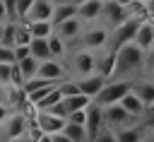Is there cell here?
Instances as JSON below:
<instances>
[{"label": "cell", "instance_id": "5b68a950", "mask_svg": "<svg viewBox=\"0 0 154 142\" xmlns=\"http://www.w3.org/2000/svg\"><path fill=\"white\" fill-rule=\"evenodd\" d=\"M140 22H142V19L128 17V19H125L120 26L111 29V36H108V41H111V51H118L120 46H125V43H132V36H135V31H137Z\"/></svg>", "mask_w": 154, "mask_h": 142}, {"label": "cell", "instance_id": "f546056e", "mask_svg": "<svg viewBox=\"0 0 154 142\" xmlns=\"http://www.w3.org/2000/svg\"><path fill=\"white\" fill-rule=\"evenodd\" d=\"M29 41H31L29 29L24 26V22H17V26H14V46H29Z\"/></svg>", "mask_w": 154, "mask_h": 142}, {"label": "cell", "instance_id": "2e32d148", "mask_svg": "<svg viewBox=\"0 0 154 142\" xmlns=\"http://www.w3.org/2000/svg\"><path fill=\"white\" fill-rule=\"evenodd\" d=\"M51 12H53V0H34V5L29 7L22 22H48Z\"/></svg>", "mask_w": 154, "mask_h": 142}, {"label": "cell", "instance_id": "44dd1931", "mask_svg": "<svg viewBox=\"0 0 154 142\" xmlns=\"http://www.w3.org/2000/svg\"><path fill=\"white\" fill-rule=\"evenodd\" d=\"M113 70H116V51H108L103 58H96V75H101L103 79L113 77Z\"/></svg>", "mask_w": 154, "mask_h": 142}, {"label": "cell", "instance_id": "d590c367", "mask_svg": "<svg viewBox=\"0 0 154 142\" xmlns=\"http://www.w3.org/2000/svg\"><path fill=\"white\" fill-rule=\"evenodd\" d=\"M46 113H51V116H55V118H63V120H65V116H67V113H65V106H63V99H60V101H58L55 106H51V108H48Z\"/></svg>", "mask_w": 154, "mask_h": 142}, {"label": "cell", "instance_id": "1f68e13d", "mask_svg": "<svg viewBox=\"0 0 154 142\" xmlns=\"http://www.w3.org/2000/svg\"><path fill=\"white\" fill-rule=\"evenodd\" d=\"M53 87H55V82H53V84H46V87H41V89H34L31 94H26V101H29L31 106H36V103H38V101H41V99H43Z\"/></svg>", "mask_w": 154, "mask_h": 142}, {"label": "cell", "instance_id": "cb8c5ba5", "mask_svg": "<svg viewBox=\"0 0 154 142\" xmlns=\"http://www.w3.org/2000/svg\"><path fill=\"white\" fill-rule=\"evenodd\" d=\"M29 55L36 58L38 63H41V60H51V55H48V46H46V39H31V41H29Z\"/></svg>", "mask_w": 154, "mask_h": 142}, {"label": "cell", "instance_id": "e0dca14e", "mask_svg": "<svg viewBox=\"0 0 154 142\" xmlns=\"http://www.w3.org/2000/svg\"><path fill=\"white\" fill-rule=\"evenodd\" d=\"M53 29H55V36H58V39L70 41V39H77V36L82 34V22H79L77 17H70V19L60 22V24L53 26Z\"/></svg>", "mask_w": 154, "mask_h": 142}, {"label": "cell", "instance_id": "f6af8a7d", "mask_svg": "<svg viewBox=\"0 0 154 142\" xmlns=\"http://www.w3.org/2000/svg\"><path fill=\"white\" fill-rule=\"evenodd\" d=\"M0 22H5V7H2V0H0Z\"/></svg>", "mask_w": 154, "mask_h": 142}, {"label": "cell", "instance_id": "277c9868", "mask_svg": "<svg viewBox=\"0 0 154 142\" xmlns=\"http://www.w3.org/2000/svg\"><path fill=\"white\" fill-rule=\"evenodd\" d=\"M113 135H116V142H147L152 137V118L140 120V123L128 125V128H120Z\"/></svg>", "mask_w": 154, "mask_h": 142}, {"label": "cell", "instance_id": "6da1fadb", "mask_svg": "<svg viewBox=\"0 0 154 142\" xmlns=\"http://www.w3.org/2000/svg\"><path fill=\"white\" fill-rule=\"evenodd\" d=\"M144 60V51H140L135 43H125L116 51V70L113 75H130L137 67H142Z\"/></svg>", "mask_w": 154, "mask_h": 142}, {"label": "cell", "instance_id": "8d00e7d4", "mask_svg": "<svg viewBox=\"0 0 154 142\" xmlns=\"http://www.w3.org/2000/svg\"><path fill=\"white\" fill-rule=\"evenodd\" d=\"M0 63H5V65H12V63H14L12 48H5V46H0Z\"/></svg>", "mask_w": 154, "mask_h": 142}, {"label": "cell", "instance_id": "30bf717a", "mask_svg": "<svg viewBox=\"0 0 154 142\" xmlns=\"http://www.w3.org/2000/svg\"><path fill=\"white\" fill-rule=\"evenodd\" d=\"M36 77H41V79H48V82H60V79H65L67 77V70L58 63V60H41L38 63V70H36Z\"/></svg>", "mask_w": 154, "mask_h": 142}, {"label": "cell", "instance_id": "ac0fdd59", "mask_svg": "<svg viewBox=\"0 0 154 142\" xmlns=\"http://www.w3.org/2000/svg\"><path fill=\"white\" fill-rule=\"evenodd\" d=\"M101 5H103V2H99V0H87V2H82V5H77V7H75V17H77L79 22L99 19Z\"/></svg>", "mask_w": 154, "mask_h": 142}, {"label": "cell", "instance_id": "74e56055", "mask_svg": "<svg viewBox=\"0 0 154 142\" xmlns=\"http://www.w3.org/2000/svg\"><path fill=\"white\" fill-rule=\"evenodd\" d=\"M10 84V65L0 63V87H7Z\"/></svg>", "mask_w": 154, "mask_h": 142}, {"label": "cell", "instance_id": "b9f144b4", "mask_svg": "<svg viewBox=\"0 0 154 142\" xmlns=\"http://www.w3.org/2000/svg\"><path fill=\"white\" fill-rule=\"evenodd\" d=\"M113 2H118L120 7H128V5H130V2H135V0H113Z\"/></svg>", "mask_w": 154, "mask_h": 142}, {"label": "cell", "instance_id": "d6a6232c", "mask_svg": "<svg viewBox=\"0 0 154 142\" xmlns=\"http://www.w3.org/2000/svg\"><path fill=\"white\" fill-rule=\"evenodd\" d=\"M84 120H87V108L72 111V113H67V118H65V123H72V125H84Z\"/></svg>", "mask_w": 154, "mask_h": 142}, {"label": "cell", "instance_id": "bcb514c9", "mask_svg": "<svg viewBox=\"0 0 154 142\" xmlns=\"http://www.w3.org/2000/svg\"><path fill=\"white\" fill-rule=\"evenodd\" d=\"M5 142H26L24 137H10V140H5Z\"/></svg>", "mask_w": 154, "mask_h": 142}, {"label": "cell", "instance_id": "9c48e42d", "mask_svg": "<svg viewBox=\"0 0 154 142\" xmlns=\"http://www.w3.org/2000/svg\"><path fill=\"white\" fill-rule=\"evenodd\" d=\"M103 130V118H101V106L89 103L87 106V120H84V132H87V142H94V137Z\"/></svg>", "mask_w": 154, "mask_h": 142}, {"label": "cell", "instance_id": "9a60e30c", "mask_svg": "<svg viewBox=\"0 0 154 142\" xmlns=\"http://www.w3.org/2000/svg\"><path fill=\"white\" fill-rule=\"evenodd\" d=\"M34 120H36V125H38V130L43 135H55V132H60L65 128V120L63 118H55V116H51L46 111H38L34 116Z\"/></svg>", "mask_w": 154, "mask_h": 142}, {"label": "cell", "instance_id": "e575fe53", "mask_svg": "<svg viewBox=\"0 0 154 142\" xmlns=\"http://www.w3.org/2000/svg\"><path fill=\"white\" fill-rule=\"evenodd\" d=\"M12 55H14V63L29 58V46H12Z\"/></svg>", "mask_w": 154, "mask_h": 142}, {"label": "cell", "instance_id": "ee69618b", "mask_svg": "<svg viewBox=\"0 0 154 142\" xmlns=\"http://www.w3.org/2000/svg\"><path fill=\"white\" fill-rule=\"evenodd\" d=\"M36 142H51V135H41V137L36 140Z\"/></svg>", "mask_w": 154, "mask_h": 142}, {"label": "cell", "instance_id": "8fae6325", "mask_svg": "<svg viewBox=\"0 0 154 142\" xmlns=\"http://www.w3.org/2000/svg\"><path fill=\"white\" fill-rule=\"evenodd\" d=\"M132 43L144 53L152 51V43H154V24H152V19H142L140 22V26H137V31L132 36Z\"/></svg>", "mask_w": 154, "mask_h": 142}, {"label": "cell", "instance_id": "52a82bcc", "mask_svg": "<svg viewBox=\"0 0 154 142\" xmlns=\"http://www.w3.org/2000/svg\"><path fill=\"white\" fill-rule=\"evenodd\" d=\"M77 77H87V75H94V70H96V55L91 53V51H77L75 55H72V67H70Z\"/></svg>", "mask_w": 154, "mask_h": 142}, {"label": "cell", "instance_id": "ab89813d", "mask_svg": "<svg viewBox=\"0 0 154 142\" xmlns=\"http://www.w3.org/2000/svg\"><path fill=\"white\" fill-rule=\"evenodd\" d=\"M51 142H70L63 132H55V135H51Z\"/></svg>", "mask_w": 154, "mask_h": 142}, {"label": "cell", "instance_id": "c3c4849f", "mask_svg": "<svg viewBox=\"0 0 154 142\" xmlns=\"http://www.w3.org/2000/svg\"><path fill=\"white\" fill-rule=\"evenodd\" d=\"M99 2H108V0H99Z\"/></svg>", "mask_w": 154, "mask_h": 142}, {"label": "cell", "instance_id": "7c38bea8", "mask_svg": "<svg viewBox=\"0 0 154 142\" xmlns=\"http://www.w3.org/2000/svg\"><path fill=\"white\" fill-rule=\"evenodd\" d=\"M82 43H84V51H99V48H103L106 43H108V29H103V26H94V29H89V31H84L82 34Z\"/></svg>", "mask_w": 154, "mask_h": 142}, {"label": "cell", "instance_id": "f1b7e54d", "mask_svg": "<svg viewBox=\"0 0 154 142\" xmlns=\"http://www.w3.org/2000/svg\"><path fill=\"white\" fill-rule=\"evenodd\" d=\"M14 26H17V24H12V22H5V24H2L0 46H5V48H12V46H14Z\"/></svg>", "mask_w": 154, "mask_h": 142}, {"label": "cell", "instance_id": "4316f807", "mask_svg": "<svg viewBox=\"0 0 154 142\" xmlns=\"http://www.w3.org/2000/svg\"><path fill=\"white\" fill-rule=\"evenodd\" d=\"M70 142H87V132H84V125H72V123H65V128L60 130Z\"/></svg>", "mask_w": 154, "mask_h": 142}, {"label": "cell", "instance_id": "7dc6e473", "mask_svg": "<svg viewBox=\"0 0 154 142\" xmlns=\"http://www.w3.org/2000/svg\"><path fill=\"white\" fill-rule=\"evenodd\" d=\"M2 24H5V22H0V34H2Z\"/></svg>", "mask_w": 154, "mask_h": 142}, {"label": "cell", "instance_id": "ba28073f", "mask_svg": "<svg viewBox=\"0 0 154 142\" xmlns=\"http://www.w3.org/2000/svg\"><path fill=\"white\" fill-rule=\"evenodd\" d=\"M24 125H26V118H24L19 111H12V113L0 123V135H2V140L22 137V135H24Z\"/></svg>", "mask_w": 154, "mask_h": 142}, {"label": "cell", "instance_id": "f35d334b", "mask_svg": "<svg viewBox=\"0 0 154 142\" xmlns=\"http://www.w3.org/2000/svg\"><path fill=\"white\" fill-rule=\"evenodd\" d=\"M94 142H116V135H113L111 130H106V128H103V130L94 137Z\"/></svg>", "mask_w": 154, "mask_h": 142}, {"label": "cell", "instance_id": "484cf974", "mask_svg": "<svg viewBox=\"0 0 154 142\" xmlns=\"http://www.w3.org/2000/svg\"><path fill=\"white\" fill-rule=\"evenodd\" d=\"M46 46H48V55H51L53 60H58V58L65 55V41L58 39L55 34H51V36L46 39Z\"/></svg>", "mask_w": 154, "mask_h": 142}, {"label": "cell", "instance_id": "7bdbcfd3", "mask_svg": "<svg viewBox=\"0 0 154 142\" xmlns=\"http://www.w3.org/2000/svg\"><path fill=\"white\" fill-rule=\"evenodd\" d=\"M63 2H70V5H75V7H77V5H82V2H87V0H63Z\"/></svg>", "mask_w": 154, "mask_h": 142}, {"label": "cell", "instance_id": "ffe728a7", "mask_svg": "<svg viewBox=\"0 0 154 142\" xmlns=\"http://www.w3.org/2000/svg\"><path fill=\"white\" fill-rule=\"evenodd\" d=\"M118 103H120V106H123V108H125L130 116H135V118H140V116H144L147 111H152V108H144V103H142V101H140V99H137L132 91H128V94H125V96H123Z\"/></svg>", "mask_w": 154, "mask_h": 142}, {"label": "cell", "instance_id": "60d3db41", "mask_svg": "<svg viewBox=\"0 0 154 142\" xmlns=\"http://www.w3.org/2000/svg\"><path fill=\"white\" fill-rule=\"evenodd\" d=\"M10 113H12V111H10L7 106H2V103H0V123H2V120H5V118H7Z\"/></svg>", "mask_w": 154, "mask_h": 142}, {"label": "cell", "instance_id": "8992f818", "mask_svg": "<svg viewBox=\"0 0 154 142\" xmlns=\"http://www.w3.org/2000/svg\"><path fill=\"white\" fill-rule=\"evenodd\" d=\"M99 19H103V29H116V26H120V24L128 19V12H125V7H120L118 2L108 0V2L101 5Z\"/></svg>", "mask_w": 154, "mask_h": 142}, {"label": "cell", "instance_id": "7402d4cb", "mask_svg": "<svg viewBox=\"0 0 154 142\" xmlns=\"http://www.w3.org/2000/svg\"><path fill=\"white\" fill-rule=\"evenodd\" d=\"M91 103V99L89 96H84V94H75V96H65L63 99V106H65V113H72V111H82V108H87ZM67 118V116H65Z\"/></svg>", "mask_w": 154, "mask_h": 142}, {"label": "cell", "instance_id": "83f0119b", "mask_svg": "<svg viewBox=\"0 0 154 142\" xmlns=\"http://www.w3.org/2000/svg\"><path fill=\"white\" fill-rule=\"evenodd\" d=\"M60 99H63V96H60L58 87H53V89H51V91H48V94H46V96H43V99L34 106V108H36V111H48V108H51V106H55Z\"/></svg>", "mask_w": 154, "mask_h": 142}, {"label": "cell", "instance_id": "d6986e66", "mask_svg": "<svg viewBox=\"0 0 154 142\" xmlns=\"http://www.w3.org/2000/svg\"><path fill=\"white\" fill-rule=\"evenodd\" d=\"M70 17H75V5H70V2H63V0H58V2H53V12H51V26H58L60 22H65V19H70Z\"/></svg>", "mask_w": 154, "mask_h": 142}, {"label": "cell", "instance_id": "4dcf8cb0", "mask_svg": "<svg viewBox=\"0 0 154 142\" xmlns=\"http://www.w3.org/2000/svg\"><path fill=\"white\" fill-rule=\"evenodd\" d=\"M46 84H53V82H48V79H41V77H31V79L22 82V91H24V96H26V94H31L34 89H41V87H46Z\"/></svg>", "mask_w": 154, "mask_h": 142}, {"label": "cell", "instance_id": "3957f363", "mask_svg": "<svg viewBox=\"0 0 154 142\" xmlns=\"http://www.w3.org/2000/svg\"><path fill=\"white\" fill-rule=\"evenodd\" d=\"M101 118H103V128L111 130V132H116V130H120V128H128V125H135V123H137V118L130 116L120 103L103 106V108H101Z\"/></svg>", "mask_w": 154, "mask_h": 142}, {"label": "cell", "instance_id": "4fadbf2b", "mask_svg": "<svg viewBox=\"0 0 154 142\" xmlns=\"http://www.w3.org/2000/svg\"><path fill=\"white\" fill-rule=\"evenodd\" d=\"M75 82H77V91H79V94H84V96L94 99L108 79H103L101 75H96V72H94V75H87V77H77Z\"/></svg>", "mask_w": 154, "mask_h": 142}, {"label": "cell", "instance_id": "5bb4252c", "mask_svg": "<svg viewBox=\"0 0 154 142\" xmlns=\"http://www.w3.org/2000/svg\"><path fill=\"white\" fill-rule=\"evenodd\" d=\"M130 91L144 103V108H152V103H154V87H152V79L140 77L137 82H130Z\"/></svg>", "mask_w": 154, "mask_h": 142}, {"label": "cell", "instance_id": "d4e9b609", "mask_svg": "<svg viewBox=\"0 0 154 142\" xmlns=\"http://www.w3.org/2000/svg\"><path fill=\"white\" fill-rule=\"evenodd\" d=\"M17 67H19V75H22V82H26V79H31V77H36V70H38V60L36 58H24V60H19L17 63Z\"/></svg>", "mask_w": 154, "mask_h": 142}, {"label": "cell", "instance_id": "7a4b0ae2", "mask_svg": "<svg viewBox=\"0 0 154 142\" xmlns=\"http://www.w3.org/2000/svg\"><path fill=\"white\" fill-rule=\"evenodd\" d=\"M130 91V79H116V82H106L103 87H101V91L91 99V103H96V106H113V103H118L125 94Z\"/></svg>", "mask_w": 154, "mask_h": 142}, {"label": "cell", "instance_id": "836d02e7", "mask_svg": "<svg viewBox=\"0 0 154 142\" xmlns=\"http://www.w3.org/2000/svg\"><path fill=\"white\" fill-rule=\"evenodd\" d=\"M14 5H17V17H19V22H22L24 14L29 12V7L34 5V0H14Z\"/></svg>", "mask_w": 154, "mask_h": 142}, {"label": "cell", "instance_id": "603a6c76", "mask_svg": "<svg viewBox=\"0 0 154 142\" xmlns=\"http://www.w3.org/2000/svg\"><path fill=\"white\" fill-rule=\"evenodd\" d=\"M24 26L29 29L31 39H48V36L53 34L51 22H24Z\"/></svg>", "mask_w": 154, "mask_h": 142}]
</instances>
